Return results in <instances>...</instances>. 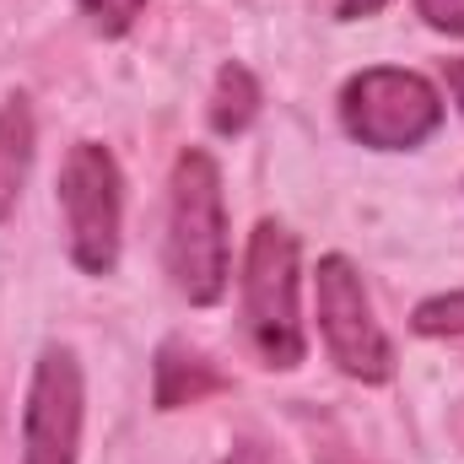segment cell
<instances>
[{"mask_svg": "<svg viewBox=\"0 0 464 464\" xmlns=\"http://www.w3.org/2000/svg\"><path fill=\"white\" fill-rule=\"evenodd\" d=\"M76 5L98 38H124L135 27V16L146 11V0H76Z\"/></svg>", "mask_w": 464, "mask_h": 464, "instance_id": "cell-11", "label": "cell"}, {"mask_svg": "<svg viewBox=\"0 0 464 464\" xmlns=\"http://www.w3.org/2000/svg\"><path fill=\"white\" fill-rule=\"evenodd\" d=\"M222 464H265V454H259L254 443H237V449H232V454H227Z\"/></svg>", "mask_w": 464, "mask_h": 464, "instance_id": "cell-15", "label": "cell"}, {"mask_svg": "<svg viewBox=\"0 0 464 464\" xmlns=\"http://www.w3.org/2000/svg\"><path fill=\"white\" fill-rule=\"evenodd\" d=\"M168 276L189 308L227 297V206L211 151L184 146L168 179Z\"/></svg>", "mask_w": 464, "mask_h": 464, "instance_id": "cell-1", "label": "cell"}, {"mask_svg": "<svg viewBox=\"0 0 464 464\" xmlns=\"http://www.w3.org/2000/svg\"><path fill=\"white\" fill-rule=\"evenodd\" d=\"M416 16H421L432 33L464 38V0H416Z\"/></svg>", "mask_w": 464, "mask_h": 464, "instance_id": "cell-12", "label": "cell"}, {"mask_svg": "<svg viewBox=\"0 0 464 464\" xmlns=\"http://www.w3.org/2000/svg\"><path fill=\"white\" fill-rule=\"evenodd\" d=\"M222 389H227V378L195 346H184V341H162L157 346V367H151L157 411H184V405H200L206 394H222Z\"/></svg>", "mask_w": 464, "mask_h": 464, "instance_id": "cell-7", "label": "cell"}, {"mask_svg": "<svg viewBox=\"0 0 464 464\" xmlns=\"http://www.w3.org/2000/svg\"><path fill=\"white\" fill-rule=\"evenodd\" d=\"M27 173H33V109L22 92H11L0 103V222L16 211Z\"/></svg>", "mask_w": 464, "mask_h": 464, "instance_id": "cell-8", "label": "cell"}, {"mask_svg": "<svg viewBox=\"0 0 464 464\" xmlns=\"http://www.w3.org/2000/svg\"><path fill=\"white\" fill-rule=\"evenodd\" d=\"M341 124L367 151H416L443 124V98H438V87L421 71L372 65V71L346 82Z\"/></svg>", "mask_w": 464, "mask_h": 464, "instance_id": "cell-4", "label": "cell"}, {"mask_svg": "<svg viewBox=\"0 0 464 464\" xmlns=\"http://www.w3.org/2000/svg\"><path fill=\"white\" fill-rule=\"evenodd\" d=\"M259 82H254V71L248 65H237L227 60L222 71H217V87H211V130L217 135H243L254 119H259Z\"/></svg>", "mask_w": 464, "mask_h": 464, "instance_id": "cell-9", "label": "cell"}, {"mask_svg": "<svg viewBox=\"0 0 464 464\" xmlns=\"http://www.w3.org/2000/svg\"><path fill=\"white\" fill-rule=\"evenodd\" d=\"M314 292H319V335L330 346V362L356 383H389L394 378V351H389V335L372 319L362 270L346 254H324L319 276H314Z\"/></svg>", "mask_w": 464, "mask_h": 464, "instance_id": "cell-5", "label": "cell"}, {"mask_svg": "<svg viewBox=\"0 0 464 464\" xmlns=\"http://www.w3.org/2000/svg\"><path fill=\"white\" fill-rule=\"evenodd\" d=\"M65 248L82 276H114L124 243V173L103 140H76L60 168Z\"/></svg>", "mask_w": 464, "mask_h": 464, "instance_id": "cell-3", "label": "cell"}, {"mask_svg": "<svg viewBox=\"0 0 464 464\" xmlns=\"http://www.w3.org/2000/svg\"><path fill=\"white\" fill-rule=\"evenodd\" d=\"M383 5H389V0H341L335 16H341V22H362V16H378Z\"/></svg>", "mask_w": 464, "mask_h": 464, "instance_id": "cell-13", "label": "cell"}, {"mask_svg": "<svg viewBox=\"0 0 464 464\" xmlns=\"http://www.w3.org/2000/svg\"><path fill=\"white\" fill-rule=\"evenodd\" d=\"M87 421V383L71 346H44L22 405V464H76Z\"/></svg>", "mask_w": 464, "mask_h": 464, "instance_id": "cell-6", "label": "cell"}, {"mask_svg": "<svg viewBox=\"0 0 464 464\" xmlns=\"http://www.w3.org/2000/svg\"><path fill=\"white\" fill-rule=\"evenodd\" d=\"M443 76H449V92H454V103H459V114H464V54L443 65Z\"/></svg>", "mask_w": 464, "mask_h": 464, "instance_id": "cell-14", "label": "cell"}, {"mask_svg": "<svg viewBox=\"0 0 464 464\" xmlns=\"http://www.w3.org/2000/svg\"><path fill=\"white\" fill-rule=\"evenodd\" d=\"M297 292H303L297 237L265 217L248 232V254H243V319H248V341L259 351V362L276 372H292L308 356Z\"/></svg>", "mask_w": 464, "mask_h": 464, "instance_id": "cell-2", "label": "cell"}, {"mask_svg": "<svg viewBox=\"0 0 464 464\" xmlns=\"http://www.w3.org/2000/svg\"><path fill=\"white\" fill-rule=\"evenodd\" d=\"M416 335H464V292H438L411 314Z\"/></svg>", "mask_w": 464, "mask_h": 464, "instance_id": "cell-10", "label": "cell"}]
</instances>
